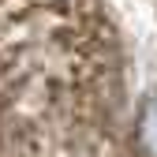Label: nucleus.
I'll use <instances>...</instances> for the list:
<instances>
[{
    "label": "nucleus",
    "instance_id": "f257e3e1",
    "mask_svg": "<svg viewBox=\"0 0 157 157\" xmlns=\"http://www.w3.org/2000/svg\"><path fill=\"white\" fill-rule=\"evenodd\" d=\"M142 142L157 153V101H150V109L142 112Z\"/></svg>",
    "mask_w": 157,
    "mask_h": 157
}]
</instances>
